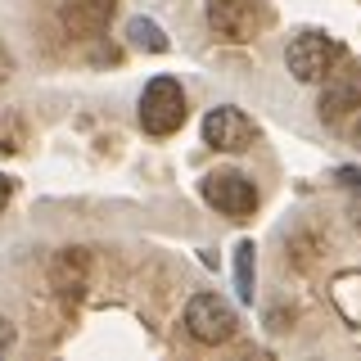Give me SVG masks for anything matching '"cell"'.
I'll return each mask as SVG.
<instances>
[{
    "instance_id": "obj_2",
    "label": "cell",
    "mask_w": 361,
    "mask_h": 361,
    "mask_svg": "<svg viewBox=\"0 0 361 361\" xmlns=\"http://www.w3.org/2000/svg\"><path fill=\"white\" fill-rule=\"evenodd\" d=\"M271 23V9L267 0H208V27L217 32L221 41H253Z\"/></svg>"
},
{
    "instance_id": "obj_3",
    "label": "cell",
    "mask_w": 361,
    "mask_h": 361,
    "mask_svg": "<svg viewBox=\"0 0 361 361\" xmlns=\"http://www.w3.org/2000/svg\"><path fill=\"white\" fill-rule=\"evenodd\" d=\"M185 330H190V338L217 348V343H226V338H235L240 316H235V307L226 298H217V293H195L190 307H185Z\"/></svg>"
},
{
    "instance_id": "obj_7",
    "label": "cell",
    "mask_w": 361,
    "mask_h": 361,
    "mask_svg": "<svg viewBox=\"0 0 361 361\" xmlns=\"http://www.w3.org/2000/svg\"><path fill=\"white\" fill-rule=\"evenodd\" d=\"M321 82H325V90H321V118L325 122H338L343 113L361 109V63L338 59Z\"/></svg>"
},
{
    "instance_id": "obj_9",
    "label": "cell",
    "mask_w": 361,
    "mask_h": 361,
    "mask_svg": "<svg viewBox=\"0 0 361 361\" xmlns=\"http://www.w3.org/2000/svg\"><path fill=\"white\" fill-rule=\"evenodd\" d=\"M54 280H59L63 293H82V285H86V253L82 248H63V257L54 262Z\"/></svg>"
},
{
    "instance_id": "obj_6",
    "label": "cell",
    "mask_w": 361,
    "mask_h": 361,
    "mask_svg": "<svg viewBox=\"0 0 361 361\" xmlns=\"http://www.w3.org/2000/svg\"><path fill=\"white\" fill-rule=\"evenodd\" d=\"M203 140H208L212 149H221V154H244L248 145L257 140V127H253L248 113L221 104V109H212L208 118H203Z\"/></svg>"
},
{
    "instance_id": "obj_5",
    "label": "cell",
    "mask_w": 361,
    "mask_h": 361,
    "mask_svg": "<svg viewBox=\"0 0 361 361\" xmlns=\"http://www.w3.org/2000/svg\"><path fill=\"white\" fill-rule=\"evenodd\" d=\"M203 199H208L217 212H226V217H235V221L253 217V208H257L253 180L240 176V172H212V176H203Z\"/></svg>"
},
{
    "instance_id": "obj_1",
    "label": "cell",
    "mask_w": 361,
    "mask_h": 361,
    "mask_svg": "<svg viewBox=\"0 0 361 361\" xmlns=\"http://www.w3.org/2000/svg\"><path fill=\"white\" fill-rule=\"evenodd\" d=\"M185 122V90L176 77H154L140 90V127L149 135H172Z\"/></svg>"
},
{
    "instance_id": "obj_15",
    "label": "cell",
    "mask_w": 361,
    "mask_h": 361,
    "mask_svg": "<svg viewBox=\"0 0 361 361\" xmlns=\"http://www.w3.org/2000/svg\"><path fill=\"white\" fill-rule=\"evenodd\" d=\"M357 145H361V127H357Z\"/></svg>"
},
{
    "instance_id": "obj_10",
    "label": "cell",
    "mask_w": 361,
    "mask_h": 361,
    "mask_svg": "<svg viewBox=\"0 0 361 361\" xmlns=\"http://www.w3.org/2000/svg\"><path fill=\"white\" fill-rule=\"evenodd\" d=\"M127 37H131L135 50H149V54H163V50H167L163 27H158V23H149V18H131V23H127Z\"/></svg>"
},
{
    "instance_id": "obj_12",
    "label": "cell",
    "mask_w": 361,
    "mask_h": 361,
    "mask_svg": "<svg viewBox=\"0 0 361 361\" xmlns=\"http://www.w3.org/2000/svg\"><path fill=\"white\" fill-rule=\"evenodd\" d=\"M9 343H14V325H9L5 316H0V357L9 353Z\"/></svg>"
},
{
    "instance_id": "obj_11",
    "label": "cell",
    "mask_w": 361,
    "mask_h": 361,
    "mask_svg": "<svg viewBox=\"0 0 361 361\" xmlns=\"http://www.w3.org/2000/svg\"><path fill=\"white\" fill-rule=\"evenodd\" d=\"M235 285H240V298H253V244L235 248Z\"/></svg>"
},
{
    "instance_id": "obj_4",
    "label": "cell",
    "mask_w": 361,
    "mask_h": 361,
    "mask_svg": "<svg viewBox=\"0 0 361 361\" xmlns=\"http://www.w3.org/2000/svg\"><path fill=\"white\" fill-rule=\"evenodd\" d=\"M338 59H343V45L334 37H325V32H302V37H293L289 50H285V63H289V73L298 77V82H321Z\"/></svg>"
},
{
    "instance_id": "obj_13",
    "label": "cell",
    "mask_w": 361,
    "mask_h": 361,
    "mask_svg": "<svg viewBox=\"0 0 361 361\" xmlns=\"http://www.w3.org/2000/svg\"><path fill=\"white\" fill-rule=\"evenodd\" d=\"M9 73H14V59H9V50H5V45H0V82H5Z\"/></svg>"
},
{
    "instance_id": "obj_8",
    "label": "cell",
    "mask_w": 361,
    "mask_h": 361,
    "mask_svg": "<svg viewBox=\"0 0 361 361\" xmlns=\"http://www.w3.org/2000/svg\"><path fill=\"white\" fill-rule=\"evenodd\" d=\"M113 9H118V0H63L59 18H63L68 37H99L109 27Z\"/></svg>"
},
{
    "instance_id": "obj_14",
    "label": "cell",
    "mask_w": 361,
    "mask_h": 361,
    "mask_svg": "<svg viewBox=\"0 0 361 361\" xmlns=\"http://www.w3.org/2000/svg\"><path fill=\"white\" fill-rule=\"evenodd\" d=\"M9 195H14V180H9V176H0V212H5V203H9Z\"/></svg>"
}]
</instances>
